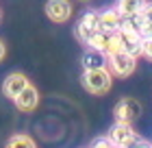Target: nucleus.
Masks as SVG:
<instances>
[{"mask_svg":"<svg viewBox=\"0 0 152 148\" xmlns=\"http://www.w3.org/2000/svg\"><path fill=\"white\" fill-rule=\"evenodd\" d=\"M113 85V74L109 68H98V70H85L83 74V87L94 96L107 94Z\"/></svg>","mask_w":152,"mask_h":148,"instance_id":"1","label":"nucleus"},{"mask_svg":"<svg viewBox=\"0 0 152 148\" xmlns=\"http://www.w3.org/2000/svg\"><path fill=\"white\" fill-rule=\"evenodd\" d=\"M107 68L111 70V74L117 76V79H126V76H130L135 72V68H137V57H133V54H128V52H113V54H109V63H107Z\"/></svg>","mask_w":152,"mask_h":148,"instance_id":"2","label":"nucleus"},{"mask_svg":"<svg viewBox=\"0 0 152 148\" xmlns=\"http://www.w3.org/2000/svg\"><path fill=\"white\" fill-rule=\"evenodd\" d=\"M141 102L139 100H135V98H122V100H117L115 102V107H113V116H115V122H135L137 118L141 116Z\"/></svg>","mask_w":152,"mask_h":148,"instance_id":"3","label":"nucleus"},{"mask_svg":"<svg viewBox=\"0 0 152 148\" xmlns=\"http://www.w3.org/2000/svg\"><path fill=\"white\" fill-rule=\"evenodd\" d=\"M107 137L111 139L115 146L126 148V146L133 144L139 135H137V133L133 131V126H130V124H126V122H115L111 129H109V135H107Z\"/></svg>","mask_w":152,"mask_h":148,"instance_id":"4","label":"nucleus"},{"mask_svg":"<svg viewBox=\"0 0 152 148\" xmlns=\"http://www.w3.org/2000/svg\"><path fill=\"white\" fill-rule=\"evenodd\" d=\"M46 15L52 20L54 24H63L72 18V2L70 0H48L46 2Z\"/></svg>","mask_w":152,"mask_h":148,"instance_id":"5","label":"nucleus"},{"mask_svg":"<svg viewBox=\"0 0 152 148\" xmlns=\"http://www.w3.org/2000/svg\"><path fill=\"white\" fill-rule=\"evenodd\" d=\"M115 35H117V39H120V44H122V50H124V52L133 54V57H141L143 37H141L139 33H135V31H128V29H120V31H117Z\"/></svg>","mask_w":152,"mask_h":148,"instance_id":"6","label":"nucleus"},{"mask_svg":"<svg viewBox=\"0 0 152 148\" xmlns=\"http://www.w3.org/2000/svg\"><path fill=\"white\" fill-rule=\"evenodd\" d=\"M13 102H15V107H18L20 111H24V113H31V111H35L37 105H39V91H37V87L28 83V85L22 89V94H20Z\"/></svg>","mask_w":152,"mask_h":148,"instance_id":"7","label":"nucleus"},{"mask_svg":"<svg viewBox=\"0 0 152 148\" xmlns=\"http://www.w3.org/2000/svg\"><path fill=\"white\" fill-rule=\"evenodd\" d=\"M26 85H28V79H26L22 72H13V74L7 76L4 83H2V94L7 98H11V100H15Z\"/></svg>","mask_w":152,"mask_h":148,"instance_id":"8","label":"nucleus"},{"mask_svg":"<svg viewBox=\"0 0 152 148\" xmlns=\"http://www.w3.org/2000/svg\"><path fill=\"white\" fill-rule=\"evenodd\" d=\"M83 68L85 70H98V68H107V63H109V57L104 52H100V50H94V48H89V50L83 52Z\"/></svg>","mask_w":152,"mask_h":148,"instance_id":"9","label":"nucleus"},{"mask_svg":"<svg viewBox=\"0 0 152 148\" xmlns=\"http://www.w3.org/2000/svg\"><path fill=\"white\" fill-rule=\"evenodd\" d=\"M100 29L109 33H117L122 29V13L117 9H107L100 13Z\"/></svg>","mask_w":152,"mask_h":148,"instance_id":"10","label":"nucleus"},{"mask_svg":"<svg viewBox=\"0 0 152 148\" xmlns=\"http://www.w3.org/2000/svg\"><path fill=\"white\" fill-rule=\"evenodd\" d=\"M113 35H115V33H109V31L98 29V31L94 33V37L87 41V46H89V48H94V50H100V52H104V54H107V48H109V44H111Z\"/></svg>","mask_w":152,"mask_h":148,"instance_id":"11","label":"nucleus"},{"mask_svg":"<svg viewBox=\"0 0 152 148\" xmlns=\"http://www.w3.org/2000/svg\"><path fill=\"white\" fill-rule=\"evenodd\" d=\"M146 0H117L115 9L122 13V15H133V13H141Z\"/></svg>","mask_w":152,"mask_h":148,"instance_id":"12","label":"nucleus"},{"mask_svg":"<svg viewBox=\"0 0 152 148\" xmlns=\"http://www.w3.org/2000/svg\"><path fill=\"white\" fill-rule=\"evenodd\" d=\"M4 148H37L35 139L31 135H24V133H18V135H11L9 142H7Z\"/></svg>","mask_w":152,"mask_h":148,"instance_id":"13","label":"nucleus"},{"mask_svg":"<svg viewBox=\"0 0 152 148\" xmlns=\"http://www.w3.org/2000/svg\"><path fill=\"white\" fill-rule=\"evenodd\" d=\"M78 22H83L85 26H89V29H94V31H98L100 29V13L98 11H87Z\"/></svg>","mask_w":152,"mask_h":148,"instance_id":"14","label":"nucleus"},{"mask_svg":"<svg viewBox=\"0 0 152 148\" xmlns=\"http://www.w3.org/2000/svg\"><path fill=\"white\" fill-rule=\"evenodd\" d=\"M94 33H96L94 29H89V26H85L83 22H78V24H76V37H78V39L83 41V44H87V41L94 37Z\"/></svg>","mask_w":152,"mask_h":148,"instance_id":"15","label":"nucleus"},{"mask_svg":"<svg viewBox=\"0 0 152 148\" xmlns=\"http://www.w3.org/2000/svg\"><path fill=\"white\" fill-rule=\"evenodd\" d=\"M89 148H115V144L109 137H98V139H94V142H91Z\"/></svg>","mask_w":152,"mask_h":148,"instance_id":"16","label":"nucleus"},{"mask_svg":"<svg viewBox=\"0 0 152 148\" xmlns=\"http://www.w3.org/2000/svg\"><path fill=\"white\" fill-rule=\"evenodd\" d=\"M141 54L146 57L148 61H152V37H143V48H141Z\"/></svg>","mask_w":152,"mask_h":148,"instance_id":"17","label":"nucleus"},{"mask_svg":"<svg viewBox=\"0 0 152 148\" xmlns=\"http://www.w3.org/2000/svg\"><path fill=\"white\" fill-rule=\"evenodd\" d=\"M141 18L146 20L148 24H152V2H148V0H146V4H143V9H141Z\"/></svg>","mask_w":152,"mask_h":148,"instance_id":"18","label":"nucleus"},{"mask_svg":"<svg viewBox=\"0 0 152 148\" xmlns=\"http://www.w3.org/2000/svg\"><path fill=\"white\" fill-rule=\"evenodd\" d=\"M126 148H152V144L150 142H146V139H141V137H137L130 146H126Z\"/></svg>","mask_w":152,"mask_h":148,"instance_id":"19","label":"nucleus"},{"mask_svg":"<svg viewBox=\"0 0 152 148\" xmlns=\"http://www.w3.org/2000/svg\"><path fill=\"white\" fill-rule=\"evenodd\" d=\"M4 54H7V46H4V41L0 39V61L4 59Z\"/></svg>","mask_w":152,"mask_h":148,"instance_id":"20","label":"nucleus"},{"mask_svg":"<svg viewBox=\"0 0 152 148\" xmlns=\"http://www.w3.org/2000/svg\"><path fill=\"white\" fill-rule=\"evenodd\" d=\"M78 2H91V0H78Z\"/></svg>","mask_w":152,"mask_h":148,"instance_id":"21","label":"nucleus"},{"mask_svg":"<svg viewBox=\"0 0 152 148\" xmlns=\"http://www.w3.org/2000/svg\"><path fill=\"white\" fill-rule=\"evenodd\" d=\"M115 148H120V146H115Z\"/></svg>","mask_w":152,"mask_h":148,"instance_id":"22","label":"nucleus"},{"mask_svg":"<svg viewBox=\"0 0 152 148\" xmlns=\"http://www.w3.org/2000/svg\"><path fill=\"white\" fill-rule=\"evenodd\" d=\"M150 37H152V35H150Z\"/></svg>","mask_w":152,"mask_h":148,"instance_id":"23","label":"nucleus"}]
</instances>
